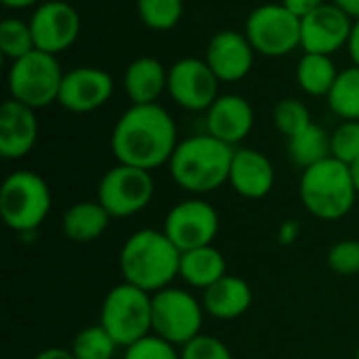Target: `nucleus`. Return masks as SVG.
<instances>
[{
    "label": "nucleus",
    "instance_id": "24",
    "mask_svg": "<svg viewBox=\"0 0 359 359\" xmlns=\"http://www.w3.org/2000/svg\"><path fill=\"white\" fill-rule=\"evenodd\" d=\"M299 88L309 97H328L332 90L339 69L330 55H318V53H303V57L297 63L294 72Z\"/></svg>",
    "mask_w": 359,
    "mask_h": 359
},
{
    "label": "nucleus",
    "instance_id": "7",
    "mask_svg": "<svg viewBox=\"0 0 359 359\" xmlns=\"http://www.w3.org/2000/svg\"><path fill=\"white\" fill-rule=\"evenodd\" d=\"M118 347H128L151 334V294L122 282L114 286L101 303L99 322Z\"/></svg>",
    "mask_w": 359,
    "mask_h": 359
},
{
    "label": "nucleus",
    "instance_id": "11",
    "mask_svg": "<svg viewBox=\"0 0 359 359\" xmlns=\"http://www.w3.org/2000/svg\"><path fill=\"white\" fill-rule=\"evenodd\" d=\"M219 229L221 219L217 208L202 198H187L175 204L168 210L162 227V231L181 252L210 246L219 236Z\"/></svg>",
    "mask_w": 359,
    "mask_h": 359
},
{
    "label": "nucleus",
    "instance_id": "15",
    "mask_svg": "<svg viewBox=\"0 0 359 359\" xmlns=\"http://www.w3.org/2000/svg\"><path fill=\"white\" fill-rule=\"evenodd\" d=\"M353 19L337 4L326 2L301 19V48L303 53L334 55L347 48Z\"/></svg>",
    "mask_w": 359,
    "mask_h": 359
},
{
    "label": "nucleus",
    "instance_id": "14",
    "mask_svg": "<svg viewBox=\"0 0 359 359\" xmlns=\"http://www.w3.org/2000/svg\"><path fill=\"white\" fill-rule=\"evenodd\" d=\"M114 86L109 72L95 65H78L65 72L57 103L72 114H90L111 99Z\"/></svg>",
    "mask_w": 359,
    "mask_h": 359
},
{
    "label": "nucleus",
    "instance_id": "42",
    "mask_svg": "<svg viewBox=\"0 0 359 359\" xmlns=\"http://www.w3.org/2000/svg\"><path fill=\"white\" fill-rule=\"evenodd\" d=\"M355 359H359V345H358V349H355Z\"/></svg>",
    "mask_w": 359,
    "mask_h": 359
},
{
    "label": "nucleus",
    "instance_id": "10",
    "mask_svg": "<svg viewBox=\"0 0 359 359\" xmlns=\"http://www.w3.org/2000/svg\"><path fill=\"white\" fill-rule=\"evenodd\" d=\"M154 191L156 183L149 170L118 162L101 177L97 185V202L111 219H128L149 206Z\"/></svg>",
    "mask_w": 359,
    "mask_h": 359
},
{
    "label": "nucleus",
    "instance_id": "17",
    "mask_svg": "<svg viewBox=\"0 0 359 359\" xmlns=\"http://www.w3.org/2000/svg\"><path fill=\"white\" fill-rule=\"evenodd\" d=\"M255 126L252 103L236 93L219 95L217 101L206 109V133L215 139L236 147L242 143Z\"/></svg>",
    "mask_w": 359,
    "mask_h": 359
},
{
    "label": "nucleus",
    "instance_id": "21",
    "mask_svg": "<svg viewBox=\"0 0 359 359\" xmlns=\"http://www.w3.org/2000/svg\"><path fill=\"white\" fill-rule=\"evenodd\" d=\"M202 305L204 311L215 320H238L252 305V288L246 280L227 273L202 292Z\"/></svg>",
    "mask_w": 359,
    "mask_h": 359
},
{
    "label": "nucleus",
    "instance_id": "32",
    "mask_svg": "<svg viewBox=\"0 0 359 359\" xmlns=\"http://www.w3.org/2000/svg\"><path fill=\"white\" fill-rule=\"evenodd\" d=\"M122 359H181V351H177V345L151 332L137 343L124 347Z\"/></svg>",
    "mask_w": 359,
    "mask_h": 359
},
{
    "label": "nucleus",
    "instance_id": "13",
    "mask_svg": "<svg viewBox=\"0 0 359 359\" xmlns=\"http://www.w3.org/2000/svg\"><path fill=\"white\" fill-rule=\"evenodd\" d=\"M38 50L61 55L69 50L82 29L80 13L67 0H44L27 19Z\"/></svg>",
    "mask_w": 359,
    "mask_h": 359
},
{
    "label": "nucleus",
    "instance_id": "29",
    "mask_svg": "<svg viewBox=\"0 0 359 359\" xmlns=\"http://www.w3.org/2000/svg\"><path fill=\"white\" fill-rule=\"evenodd\" d=\"M116 349H118V343L101 324L82 328L74 337L72 347H69V351L76 359H111Z\"/></svg>",
    "mask_w": 359,
    "mask_h": 359
},
{
    "label": "nucleus",
    "instance_id": "1",
    "mask_svg": "<svg viewBox=\"0 0 359 359\" xmlns=\"http://www.w3.org/2000/svg\"><path fill=\"white\" fill-rule=\"evenodd\" d=\"M179 145L175 118L160 103L130 105L114 124L109 147L120 164L156 170L170 162Z\"/></svg>",
    "mask_w": 359,
    "mask_h": 359
},
{
    "label": "nucleus",
    "instance_id": "8",
    "mask_svg": "<svg viewBox=\"0 0 359 359\" xmlns=\"http://www.w3.org/2000/svg\"><path fill=\"white\" fill-rule=\"evenodd\" d=\"M244 34L257 55L280 59L301 48V19L282 2L252 8L244 21Z\"/></svg>",
    "mask_w": 359,
    "mask_h": 359
},
{
    "label": "nucleus",
    "instance_id": "28",
    "mask_svg": "<svg viewBox=\"0 0 359 359\" xmlns=\"http://www.w3.org/2000/svg\"><path fill=\"white\" fill-rule=\"evenodd\" d=\"M0 50L8 61H17L36 50L29 21L19 17H4L0 21Z\"/></svg>",
    "mask_w": 359,
    "mask_h": 359
},
{
    "label": "nucleus",
    "instance_id": "25",
    "mask_svg": "<svg viewBox=\"0 0 359 359\" xmlns=\"http://www.w3.org/2000/svg\"><path fill=\"white\" fill-rule=\"evenodd\" d=\"M330 133L320 124L307 126L303 133L288 139V158L301 170L330 158Z\"/></svg>",
    "mask_w": 359,
    "mask_h": 359
},
{
    "label": "nucleus",
    "instance_id": "4",
    "mask_svg": "<svg viewBox=\"0 0 359 359\" xmlns=\"http://www.w3.org/2000/svg\"><path fill=\"white\" fill-rule=\"evenodd\" d=\"M299 198L305 210L320 221L347 217L358 200L351 166L330 156L305 168L299 183Z\"/></svg>",
    "mask_w": 359,
    "mask_h": 359
},
{
    "label": "nucleus",
    "instance_id": "35",
    "mask_svg": "<svg viewBox=\"0 0 359 359\" xmlns=\"http://www.w3.org/2000/svg\"><path fill=\"white\" fill-rule=\"evenodd\" d=\"M290 13H294L299 19L307 17L309 13H313L316 8H320L322 4H326V0H280Z\"/></svg>",
    "mask_w": 359,
    "mask_h": 359
},
{
    "label": "nucleus",
    "instance_id": "34",
    "mask_svg": "<svg viewBox=\"0 0 359 359\" xmlns=\"http://www.w3.org/2000/svg\"><path fill=\"white\" fill-rule=\"evenodd\" d=\"M181 359H233L229 347L210 334H198L181 347Z\"/></svg>",
    "mask_w": 359,
    "mask_h": 359
},
{
    "label": "nucleus",
    "instance_id": "40",
    "mask_svg": "<svg viewBox=\"0 0 359 359\" xmlns=\"http://www.w3.org/2000/svg\"><path fill=\"white\" fill-rule=\"evenodd\" d=\"M341 11H345L351 19H359V0H332Z\"/></svg>",
    "mask_w": 359,
    "mask_h": 359
},
{
    "label": "nucleus",
    "instance_id": "18",
    "mask_svg": "<svg viewBox=\"0 0 359 359\" xmlns=\"http://www.w3.org/2000/svg\"><path fill=\"white\" fill-rule=\"evenodd\" d=\"M38 141L36 109L6 99L0 105V156L4 160L25 158Z\"/></svg>",
    "mask_w": 359,
    "mask_h": 359
},
{
    "label": "nucleus",
    "instance_id": "23",
    "mask_svg": "<svg viewBox=\"0 0 359 359\" xmlns=\"http://www.w3.org/2000/svg\"><path fill=\"white\" fill-rule=\"evenodd\" d=\"M225 276H227V261L223 252L215 248L212 244L194 248L181 255L179 278L191 288H198L204 292L206 288H210Z\"/></svg>",
    "mask_w": 359,
    "mask_h": 359
},
{
    "label": "nucleus",
    "instance_id": "9",
    "mask_svg": "<svg viewBox=\"0 0 359 359\" xmlns=\"http://www.w3.org/2000/svg\"><path fill=\"white\" fill-rule=\"evenodd\" d=\"M204 305L185 288L168 286L151 294V332L183 347L202 334Z\"/></svg>",
    "mask_w": 359,
    "mask_h": 359
},
{
    "label": "nucleus",
    "instance_id": "38",
    "mask_svg": "<svg viewBox=\"0 0 359 359\" xmlns=\"http://www.w3.org/2000/svg\"><path fill=\"white\" fill-rule=\"evenodd\" d=\"M32 359H76L69 349H61V347H48L40 353H36Z\"/></svg>",
    "mask_w": 359,
    "mask_h": 359
},
{
    "label": "nucleus",
    "instance_id": "31",
    "mask_svg": "<svg viewBox=\"0 0 359 359\" xmlns=\"http://www.w3.org/2000/svg\"><path fill=\"white\" fill-rule=\"evenodd\" d=\"M330 151L332 158L351 166L359 160V122L341 120V124L330 133Z\"/></svg>",
    "mask_w": 359,
    "mask_h": 359
},
{
    "label": "nucleus",
    "instance_id": "27",
    "mask_svg": "<svg viewBox=\"0 0 359 359\" xmlns=\"http://www.w3.org/2000/svg\"><path fill=\"white\" fill-rule=\"evenodd\" d=\"M137 13L141 23L151 32L175 29L185 13L183 0H137Z\"/></svg>",
    "mask_w": 359,
    "mask_h": 359
},
{
    "label": "nucleus",
    "instance_id": "33",
    "mask_svg": "<svg viewBox=\"0 0 359 359\" xmlns=\"http://www.w3.org/2000/svg\"><path fill=\"white\" fill-rule=\"evenodd\" d=\"M328 267L339 276H358L359 273V242L341 240L328 250Z\"/></svg>",
    "mask_w": 359,
    "mask_h": 359
},
{
    "label": "nucleus",
    "instance_id": "22",
    "mask_svg": "<svg viewBox=\"0 0 359 359\" xmlns=\"http://www.w3.org/2000/svg\"><path fill=\"white\" fill-rule=\"evenodd\" d=\"M109 212L95 200L72 204L61 219V229L67 240L76 244H90L99 240L109 227Z\"/></svg>",
    "mask_w": 359,
    "mask_h": 359
},
{
    "label": "nucleus",
    "instance_id": "41",
    "mask_svg": "<svg viewBox=\"0 0 359 359\" xmlns=\"http://www.w3.org/2000/svg\"><path fill=\"white\" fill-rule=\"evenodd\" d=\"M351 175H353V183H355V189H358L359 196V160L355 164H351Z\"/></svg>",
    "mask_w": 359,
    "mask_h": 359
},
{
    "label": "nucleus",
    "instance_id": "36",
    "mask_svg": "<svg viewBox=\"0 0 359 359\" xmlns=\"http://www.w3.org/2000/svg\"><path fill=\"white\" fill-rule=\"evenodd\" d=\"M299 236H301V223L294 219H286L278 229V242L282 246H292L299 240Z\"/></svg>",
    "mask_w": 359,
    "mask_h": 359
},
{
    "label": "nucleus",
    "instance_id": "12",
    "mask_svg": "<svg viewBox=\"0 0 359 359\" xmlns=\"http://www.w3.org/2000/svg\"><path fill=\"white\" fill-rule=\"evenodd\" d=\"M219 78L200 57H181L168 67V97L187 111H206L219 97Z\"/></svg>",
    "mask_w": 359,
    "mask_h": 359
},
{
    "label": "nucleus",
    "instance_id": "26",
    "mask_svg": "<svg viewBox=\"0 0 359 359\" xmlns=\"http://www.w3.org/2000/svg\"><path fill=\"white\" fill-rule=\"evenodd\" d=\"M328 107L341 120L359 122V65H351L339 72L332 90L326 97Z\"/></svg>",
    "mask_w": 359,
    "mask_h": 359
},
{
    "label": "nucleus",
    "instance_id": "2",
    "mask_svg": "<svg viewBox=\"0 0 359 359\" xmlns=\"http://www.w3.org/2000/svg\"><path fill=\"white\" fill-rule=\"evenodd\" d=\"M181 255L162 229H139L120 248V273L124 282L156 294L179 278Z\"/></svg>",
    "mask_w": 359,
    "mask_h": 359
},
{
    "label": "nucleus",
    "instance_id": "3",
    "mask_svg": "<svg viewBox=\"0 0 359 359\" xmlns=\"http://www.w3.org/2000/svg\"><path fill=\"white\" fill-rule=\"evenodd\" d=\"M236 147L215 139L208 133L191 135L179 141L168 170L172 181L196 196L210 194L229 183V170Z\"/></svg>",
    "mask_w": 359,
    "mask_h": 359
},
{
    "label": "nucleus",
    "instance_id": "16",
    "mask_svg": "<svg viewBox=\"0 0 359 359\" xmlns=\"http://www.w3.org/2000/svg\"><path fill=\"white\" fill-rule=\"evenodd\" d=\"M255 55L257 53L244 32L221 29L208 40L204 59L219 82L233 84L244 80L252 72Z\"/></svg>",
    "mask_w": 359,
    "mask_h": 359
},
{
    "label": "nucleus",
    "instance_id": "39",
    "mask_svg": "<svg viewBox=\"0 0 359 359\" xmlns=\"http://www.w3.org/2000/svg\"><path fill=\"white\" fill-rule=\"evenodd\" d=\"M6 8L13 11H23V8H36L38 4H42L44 0H0Z\"/></svg>",
    "mask_w": 359,
    "mask_h": 359
},
{
    "label": "nucleus",
    "instance_id": "6",
    "mask_svg": "<svg viewBox=\"0 0 359 359\" xmlns=\"http://www.w3.org/2000/svg\"><path fill=\"white\" fill-rule=\"evenodd\" d=\"M63 76L65 72L61 69L57 55L36 48L17 61H11L6 72L8 97L32 109H42L57 103Z\"/></svg>",
    "mask_w": 359,
    "mask_h": 359
},
{
    "label": "nucleus",
    "instance_id": "19",
    "mask_svg": "<svg viewBox=\"0 0 359 359\" xmlns=\"http://www.w3.org/2000/svg\"><path fill=\"white\" fill-rule=\"evenodd\" d=\"M229 185L246 200H263L276 185V168L263 151L240 147L231 160Z\"/></svg>",
    "mask_w": 359,
    "mask_h": 359
},
{
    "label": "nucleus",
    "instance_id": "5",
    "mask_svg": "<svg viewBox=\"0 0 359 359\" xmlns=\"http://www.w3.org/2000/svg\"><path fill=\"white\" fill-rule=\"evenodd\" d=\"M53 196L48 183L34 170L11 172L0 187V215L4 225L19 233H34L48 217Z\"/></svg>",
    "mask_w": 359,
    "mask_h": 359
},
{
    "label": "nucleus",
    "instance_id": "37",
    "mask_svg": "<svg viewBox=\"0 0 359 359\" xmlns=\"http://www.w3.org/2000/svg\"><path fill=\"white\" fill-rule=\"evenodd\" d=\"M347 50L349 57L353 61V65H359V19H353V27H351V36L347 42Z\"/></svg>",
    "mask_w": 359,
    "mask_h": 359
},
{
    "label": "nucleus",
    "instance_id": "20",
    "mask_svg": "<svg viewBox=\"0 0 359 359\" xmlns=\"http://www.w3.org/2000/svg\"><path fill=\"white\" fill-rule=\"evenodd\" d=\"M122 88L130 105L158 103L160 97L168 90V69L156 57H137L124 69Z\"/></svg>",
    "mask_w": 359,
    "mask_h": 359
},
{
    "label": "nucleus",
    "instance_id": "30",
    "mask_svg": "<svg viewBox=\"0 0 359 359\" xmlns=\"http://www.w3.org/2000/svg\"><path fill=\"white\" fill-rule=\"evenodd\" d=\"M311 124H313L311 111L301 99L286 97V99H280L276 103V107H273V126L282 137L292 139L294 135L303 133Z\"/></svg>",
    "mask_w": 359,
    "mask_h": 359
}]
</instances>
